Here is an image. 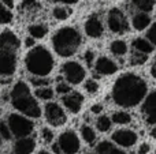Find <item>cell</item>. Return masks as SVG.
<instances>
[{
    "label": "cell",
    "mask_w": 156,
    "mask_h": 154,
    "mask_svg": "<svg viewBox=\"0 0 156 154\" xmlns=\"http://www.w3.org/2000/svg\"><path fill=\"white\" fill-rule=\"evenodd\" d=\"M148 85L145 79L134 72H126L115 81L112 86V100L122 108L137 106L145 100Z\"/></svg>",
    "instance_id": "1"
},
{
    "label": "cell",
    "mask_w": 156,
    "mask_h": 154,
    "mask_svg": "<svg viewBox=\"0 0 156 154\" xmlns=\"http://www.w3.org/2000/svg\"><path fill=\"white\" fill-rule=\"evenodd\" d=\"M11 104L21 115L29 119H38L41 116V108L36 97L32 94L26 82L18 81L11 90Z\"/></svg>",
    "instance_id": "2"
},
{
    "label": "cell",
    "mask_w": 156,
    "mask_h": 154,
    "mask_svg": "<svg viewBox=\"0 0 156 154\" xmlns=\"http://www.w3.org/2000/svg\"><path fill=\"white\" fill-rule=\"evenodd\" d=\"M19 40L11 30L0 34V75L11 76L16 70Z\"/></svg>",
    "instance_id": "3"
},
{
    "label": "cell",
    "mask_w": 156,
    "mask_h": 154,
    "mask_svg": "<svg viewBox=\"0 0 156 154\" xmlns=\"http://www.w3.org/2000/svg\"><path fill=\"white\" fill-rule=\"evenodd\" d=\"M55 60L52 53L43 45L32 48L25 57V67L27 72L36 78H45L54 70Z\"/></svg>",
    "instance_id": "4"
},
{
    "label": "cell",
    "mask_w": 156,
    "mask_h": 154,
    "mask_svg": "<svg viewBox=\"0 0 156 154\" xmlns=\"http://www.w3.org/2000/svg\"><path fill=\"white\" fill-rule=\"evenodd\" d=\"M52 45L59 56L70 57L81 45V34L74 27H62L52 37Z\"/></svg>",
    "instance_id": "5"
},
{
    "label": "cell",
    "mask_w": 156,
    "mask_h": 154,
    "mask_svg": "<svg viewBox=\"0 0 156 154\" xmlns=\"http://www.w3.org/2000/svg\"><path fill=\"white\" fill-rule=\"evenodd\" d=\"M10 130L16 139L27 138L34 130V123L21 113H11L7 119Z\"/></svg>",
    "instance_id": "6"
},
{
    "label": "cell",
    "mask_w": 156,
    "mask_h": 154,
    "mask_svg": "<svg viewBox=\"0 0 156 154\" xmlns=\"http://www.w3.org/2000/svg\"><path fill=\"white\" fill-rule=\"evenodd\" d=\"M62 74L65 76L66 82L70 85H80L81 82H83L86 76V70L81 63L70 60V62H66L62 65Z\"/></svg>",
    "instance_id": "7"
},
{
    "label": "cell",
    "mask_w": 156,
    "mask_h": 154,
    "mask_svg": "<svg viewBox=\"0 0 156 154\" xmlns=\"http://www.w3.org/2000/svg\"><path fill=\"white\" fill-rule=\"evenodd\" d=\"M58 146L62 154H77L81 149L80 138L73 130H66L58 138Z\"/></svg>",
    "instance_id": "8"
},
{
    "label": "cell",
    "mask_w": 156,
    "mask_h": 154,
    "mask_svg": "<svg viewBox=\"0 0 156 154\" xmlns=\"http://www.w3.org/2000/svg\"><path fill=\"white\" fill-rule=\"evenodd\" d=\"M44 116L48 124H51L52 127H60L67 120L66 112L58 102H47L44 106Z\"/></svg>",
    "instance_id": "9"
},
{
    "label": "cell",
    "mask_w": 156,
    "mask_h": 154,
    "mask_svg": "<svg viewBox=\"0 0 156 154\" xmlns=\"http://www.w3.org/2000/svg\"><path fill=\"white\" fill-rule=\"evenodd\" d=\"M111 141L116 146L123 147V149H129V147H133L137 143L138 135L137 132H134L133 130H129V128H119V130L112 132Z\"/></svg>",
    "instance_id": "10"
},
{
    "label": "cell",
    "mask_w": 156,
    "mask_h": 154,
    "mask_svg": "<svg viewBox=\"0 0 156 154\" xmlns=\"http://www.w3.org/2000/svg\"><path fill=\"white\" fill-rule=\"evenodd\" d=\"M107 23L110 27L111 32L116 33V34H122L126 33L129 30V23L127 19L125 16V14L122 12L119 8H112L108 12V18H107Z\"/></svg>",
    "instance_id": "11"
},
{
    "label": "cell",
    "mask_w": 156,
    "mask_h": 154,
    "mask_svg": "<svg viewBox=\"0 0 156 154\" xmlns=\"http://www.w3.org/2000/svg\"><path fill=\"white\" fill-rule=\"evenodd\" d=\"M141 112H143L144 120L147 124H156V90L151 92L145 97L143 106H141Z\"/></svg>",
    "instance_id": "12"
},
{
    "label": "cell",
    "mask_w": 156,
    "mask_h": 154,
    "mask_svg": "<svg viewBox=\"0 0 156 154\" xmlns=\"http://www.w3.org/2000/svg\"><path fill=\"white\" fill-rule=\"evenodd\" d=\"M62 102L69 112H71V113H78V112L81 111V108H82L83 95L78 92H71V93H69V94L63 95Z\"/></svg>",
    "instance_id": "13"
},
{
    "label": "cell",
    "mask_w": 156,
    "mask_h": 154,
    "mask_svg": "<svg viewBox=\"0 0 156 154\" xmlns=\"http://www.w3.org/2000/svg\"><path fill=\"white\" fill-rule=\"evenodd\" d=\"M85 32L89 37L92 38H100L104 33V27H103V23L100 21V18L93 14L92 16H89L85 22Z\"/></svg>",
    "instance_id": "14"
},
{
    "label": "cell",
    "mask_w": 156,
    "mask_h": 154,
    "mask_svg": "<svg viewBox=\"0 0 156 154\" xmlns=\"http://www.w3.org/2000/svg\"><path fill=\"white\" fill-rule=\"evenodd\" d=\"M94 71L100 75H112L118 71V64L105 56H100L94 63Z\"/></svg>",
    "instance_id": "15"
},
{
    "label": "cell",
    "mask_w": 156,
    "mask_h": 154,
    "mask_svg": "<svg viewBox=\"0 0 156 154\" xmlns=\"http://www.w3.org/2000/svg\"><path fill=\"white\" fill-rule=\"evenodd\" d=\"M36 149V141L30 136L21 138L14 143L12 154H32Z\"/></svg>",
    "instance_id": "16"
},
{
    "label": "cell",
    "mask_w": 156,
    "mask_h": 154,
    "mask_svg": "<svg viewBox=\"0 0 156 154\" xmlns=\"http://www.w3.org/2000/svg\"><path fill=\"white\" fill-rule=\"evenodd\" d=\"M96 154H127V153L121 150L119 147H116L111 142L103 141L96 146Z\"/></svg>",
    "instance_id": "17"
},
{
    "label": "cell",
    "mask_w": 156,
    "mask_h": 154,
    "mask_svg": "<svg viewBox=\"0 0 156 154\" xmlns=\"http://www.w3.org/2000/svg\"><path fill=\"white\" fill-rule=\"evenodd\" d=\"M132 45H133V48H134V51L140 52V53H144V55H148V53H151V52H154V48H155L148 40L140 38V37L134 38Z\"/></svg>",
    "instance_id": "18"
},
{
    "label": "cell",
    "mask_w": 156,
    "mask_h": 154,
    "mask_svg": "<svg viewBox=\"0 0 156 154\" xmlns=\"http://www.w3.org/2000/svg\"><path fill=\"white\" fill-rule=\"evenodd\" d=\"M81 138L83 139V141L86 142L88 145H90V146H93L94 143H96V139H97V135H96V131L93 130V128L90 127V126L88 124H83L81 126Z\"/></svg>",
    "instance_id": "19"
},
{
    "label": "cell",
    "mask_w": 156,
    "mask_h": 154,
    "mask_svg": "<svg viewBox=\"0 0 156 154\" xmlns=\"http://www.w3.org/2000/svg\"><path fill=\"white\" fill-rule=\"evenodd\" d=\"M151 25V16L145 12H141V14H137L134 15L133 18V27L136 30H144Z\"/></svg>",
    "instance_id": "20"
},
{
    "label": "cell",
    "mask_w": 156,
    "mask_h": 154,
    "mask_svg": "<svg viewBox=\"0 0 156 154\" xmlns=\"http://www.w3.org/2000/svg\"><path fill=\"white\" fill-rule=\"evenodd\" d=\"M110 51L115 56H123V55L127 53V44L122 40H115L111 42Z\"/></svg>",
    "instance_id": "21"
},
{
    "label": "cell",
    "mask_w": 156,
    "mask_h": 154,
    "mask_svg": "<svg viewBox=\"0 0 156 154\" xmlns=\"http://www.w3.org/2000/svg\"><path fill=\"white\" fill-rule=\"evenodd\" d=\"M111 120H112V123H115V124L126 126L132 122V116H130V113H127V112H125V111H116L112 113Z\"/></svg>",
    "instance_id": "22"
},
{
    "label": "cell",
    "mask_w": 156,
    "mask_h": 154,
    "mask_svg": "<svg viewBox=\"0 0 156 154\" xmlns=\"http://www.w3.org/2000/svg\"><path fill=\"white\" fill-rule=\"evenodd\" d=\"M29 34L30 37H33L36 40V38H44L47 35V33H48V27L45 26V25H41V23H37V25H32V26H29Z\"/></svg>",
    "instance_id": "23"
},
{
    "label": "cell",
    "mask_w": 156,
    "mask_h": 154,
    "mask_svg": "<svg viewBox=\"0 0 156 154\" xmlns=\"http://www.w3.org/2000/svg\"><path fill=\"white\" fill-rule=\"evenodd\" d=\"M111 127H112V120H111V117H108L107 115H101V116L97 117L96 128L100 132H107V131L111 130Z\"/></svg>",
    "instance_id": "24"
},
{
    "label": "cell",
    "mask_w": 156,
    "mask_h": 154,
    "mask_svg": "<svg viewBox=\"0 0 156 154\" xmlns=\"http://www.w3.org/2000/svg\"><path fill=\"white\" fill-rule=\"evenodd\" d=\"M133 5L136 8H138L143 12H151L155 7V0H130Z\"/></svg>",
    "instance_id": "25"
},
{
    "label": "cell",
    "mask_w": 156,
    "mask_h": 154,
    "mask_svg": "<svg viewBox=\"0 0 156 154\" xmlns=\"http://www.w3.org/2000/svg\"><path fill=\"white\" fill-rule=\"evenodd\" d=\"M54 94H55V92L49 86H47V87H38V89H36V92H34L36 97H37L38 100H43V101L52 100V98H54Z\"/></svg>",
    "instance_id": "26"
},
{
    "label": "cell",
    "mask_w": 156,
    "mask_h": 154,
    "mask_svg": "<svg viewBox=\"0 0 156 154\" xmlns=\"http://www.w3.org/2000/svg\"><path fill=\"white\" fill-rule=\"evenodd\" d=\"M52 14H54V16L56 19L65 21V19H67L69 16H70L71 10L69 7H66V5H56V7L54 8V11H52Z\"/></svg>",
    "instance_id": "27"
},
{
    "label": "cell",
    "mask_w": 156,
    "mask_h": 154,
    "mask_svg": "<svg viewBox=\"0 0 156 154\" xmlns=\"http://www.w3.org/2000/svg\"><path fill=\"white\" fill-rule=\"evenodd\" d=\"M11 21H12V14H11V11L8 10L2 3V0H0V25L10 23Z\"/></svg>",
    "instance_id": "28"
},
{
    "label": "cell",
    "mask_w": 156,
    "mask_h": 154,
    "mask_svg": "<svg viewBox=\"0 0 156 154\" xmlns=\"http://www.w3.org/2000/svg\"><path fill=\"white\" fill-rule=\"evenodd\" d=\"M147 55H144V53H140V52H137L136 51L132 55V57H130V63H132L133 65H141V64H144V63L147 62Z\"/></svg>",
    "instance_id": "29"
},
{
    "label": "cell",
    "mask_w": 156,
    "mask_h": 154,
    "mask_svg": "<svg viewBox=\"0 0 156 154\" xmlns=\"http://www.w3.org/2000/svg\"><path fill=\"white\" fill-rule=\"evenodd\" d=\"M99 83H97L94 79H88V81L85 82V85H83V89H85L86 93H89V94H94V93L99 92Z\"/></svg>",
    "instance_id": "30"
},
{
    "label": "cell",
    "mask_w": 156,
    "mask_h": 154,
    "mask_svg": "<svg viewBox=\"0 0 156 154\" xmlns=\"http://www.w3.org/2000/svg\"><path fill=\"white\" fill-rule=\"evenodd\" d=\"M0 135L4 141H10L11 136H12V132H11L10 126H8L7 122H0Z\"/></svg>",
    "instance_id": "31"
},
{
    "label": "cell",
    "mask_w": 156,
    "mask_h": 154,
    "mask_svg": "<svg viewBox=\"0 0 156 154\" xmlns=\"http://www.w3.org/2000/svg\"><path fill=\"white\" fill-rule=\"evenodd\" d=\"M55 90H56L58 94H60L63 97V95L71 93V86H70V83H67V82H59V83L56 85V89Z\"/></svg>",
    "instance_id": "32"
},
{
    "label": "cell",
    "mask_w": 156,
    "mask_h": 154,
    "mask_svg": "<svg viewBox=\"0 0 156 154\" xmlns=\"http://www.w3.org/2000/svg\"><path fill=\"white\" fill-rule=\"evenodd\" d=\"M41 139H43L45 143H52V141H54V132H52V130H49V128H43L41 130Z\"/></svg>",
    "instance_id": "33"
},
{
    "label": "cell",
    "mask_w": 156,
    "mask_h": 154,
    "mask_svg": "<svg viewBox=\"0 0 156 154\" xmlns=\"http://www.w3.org/2000/svg\"><path fill=\"white\" fill-rule=\"evenodd\" d=\"M147 40L154 46H156V23H152L149 30L147 32Z\"/></svg>",
    "instance_id": "34"
},
{
    "label": "cell",
    "mask_w": 156,
    "mask_h": 154,
    "mask_svg": "<svg viewBox=\"0 0 156 154\" xmlns=\"http://www.w3.org/2000/svg\"><path fill=\"white\" fill-rule=\"evenodd\" d=\"M32 83L34 85L37 89L38 87H47L49 85V79H47V78H33Z\"/></svg>",
    "instance_id": "35"
},
{
    "label": "cell",
    "mask_w": 156,
    "mask_h": 154,
    "mask_svg": "<svg viewBox=\"0 0 156 154\" xmlns=\"http://www.w3.org/2000/svg\"><path fill=\"white\" fill-rule=\"evenodd\" d=\"M83 60H85V63L90 67V65H93V62H94V53L93 51H86L85 53H83Z\"/></svg>",
    "instance_id": "36"
},
{
    "label": "cell",
    "mask_w": 156,
    "mask_h": 154,
    "mask_svg": "<svg viewBox=\"0 0 156 154\" xmlns=\"http://www.w3.org/2000/svg\"><path fill=\"white\" fill-rule=\"evenodd\" d=\"M149 152H151V145H149L148 142L141 143L140 146H138V149H137V154H148Z\"/></svg>",
    "instance_id": "37"
},
{
    "label": "cell",
    "mask_w": 156,
    "mask_h": 154,
    "mask_svg": "<svg viewBox=\"0 0 156 154\" xmlns=\"http://www.w3.org/2000/svg\"><path fill=\"white\" fill-rule=\"evenodd\" d=\"M90 112H92V113H94V115L101 113V112H103V105H101V104H94V105H92Z\"/></svg>",
    "instance_id": "38"
},
{
    "label": "cell",
    "mask_w": 156,
    "mask_h": 154,
    "mask_svg": "<svg viewBox=\"0 0 156 154\" xmlns=\"http://www.w3.org/2000/svg\"><path fill=\"white\" fill-rule=\"evenodd\" d=\"M25 45H26L27 48H30V46H33V48H34V38L29 35V37L25 40Z\"/></svg>",
    "instance_id": "39"
},
{
    "label": "cell",
    "mask_w": 156,
    "mask_h": 154,
    "mask_svg": "<svg viewBox=\"0 0 156 154\" xmlns=\"http://www.w3.org/2000/svg\"><path fill=\"white\" fill-rule=\"evenodd\" d=\"M2 3L8 8V10L14 7V0H2Z\"/></svg>",
    "instance_id": "40"
},
{
    "label": "cell",
    "mask_w": 156,
    "mask_h": 154,
    "mask_svg": "<svg viewBox=\"0 0 156 154\" xmlns=\"http://www.w3.org/2000/svg\"><path fill=\"white\" fill-rule=\"evenodd\" d=\"M151 75L154 76V78L156 79V60L154 62V64L151 65Z\"/></svg>",
    "instance_id": "41"
},
{
    "label": "cell",
    "mask_w": 156,
    "mask_h": 154,
    "mask_svg": "<svg viewBox=\"0 0 156 154\" xmlns=\"http://www.w3.org/2000/svg\"><path fill=\"white\" fill-rule=\"evenodd\" d=\"M52 152H54L55 154H62V152H60V149H59V146H58V143L52 145Z\"/></svg>",
    "instance_id": "42"
},
{
    "label": "cell",
    "mask_w": 156,
    "mask_h": 154,
    "mask_svg": "<svg viewBox=\"0 0 156 154\" xmlns=\"http://www.w3.org/2000/svg\"><path fill=\"white\" fill-rule=\"evenodd\" d=\"M60 3H65V4H76L78 0H58Z\"/></svg>",
    "instance_id": "43"
},
{
    "label": "cell",
    "mask_w": 156,
    "mask_h": 154,
    "mask_svg": "<svg viewBox=\"0 0 156 154\" xmlns=\"http://www.w3.org/2000/svg\"><path fill=\"white\" fill-rule=\"evenodd\" d=\"M149 134H151L152 138L156 139V126H154V127H152V130H151V132H149Z\"/></svg>",
    "instance_id": "44"
},
{
    "label": "cell",
    "mask_w": 156,
    "mask_h": 154,
    "mask_svg": "<svg viewBox=\"0 0 156 154\" xmlns=\"http://www.w3.org/2000/svg\"><path fill=\"white\" fill-rule=\"evenodd\" d=\"M37 154H52V153H49V152H47V150H41V152H38Z\"/></svg>",
    "instance_id": "45"
},
{
    "label": "cell",
    "mask_w": 156,
    "mask_h": 154,
    "mask_svg": "<svg viewBox=\"0 0 156 154\" xmlns=\"http://www.w3.org/2000/svg\"><path fill=\"white\" fill-rule=\"evenodd\" d=\"M2 139H3V138H2V135H0V142H2Z\"/></svg>",
    "instance_id": "46"
},
{
    "label": "cell",
    "mask_w": 156,
    "mask_h": 154,
    "mask_svg": "<svg viewBox=\"0 0 156 154\" xmlns=\"http://www.w3.org/2000/svg\"><path fill=\"white\" fill-rule=\"evenodd\" d=\"M155 154H156V152H155Z\"/></svg>",
    "instance_id": "47"
}]
</instances>
